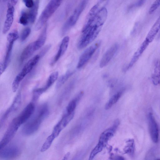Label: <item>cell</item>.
Wrapping results in <instances>:
<instances>
[{"label": "cell", "mask_w": 160, "mask_h": 160, "mask_svg": "<svg viewBox=\"0 0 160 160\" xmlns=\"http://www.w3.org/2000/svg\"><path fill=\"white\" fill-rule=\"evenodd\" d=\"M106 5L104 1H99L89 12L78 45L80 49L85 47L98 36L108 16Z\"/></svg>", "instance_id": "obj_1"}, {"label": "cell", "mask_w": 160, "mask_h": 160, "mask_svg": "<svg viewBox=\"0 0 160 160\" xmlns=\"http://www.w3.org/2000/svg\"><path fill=\"white\" fill-rule=\"evenodd\" d=\"M49 113L47 105L42 106L39 109L36 116L24 126L22 132L27 136L35 133L39 129L42 121L47 116Z\"/></svg>", "instance_id": "obj_2"}, {"label": "cell", "mask_w": 160, "mask_h": 160, "mask_svg": "<svg viewBox=\"0 0 160 160\" xmlns=\"http://www.w3.org/2000/svg\"><path fill=\"white\" fill-rule=\"evenodd\" d=\"M62 2V1L60 0H52L49 2L41 14L36 24L35 28L36 31H39L41 29L58 8Z\"/></svg>", "instance_id": "obj_3"}, {"label": "cell", "mask_w": 160, "mask_h": 160, "mask_svg": "<svg viewBox=\"0 0 160 160\" xmlns=\"http://www.w3.org/2000/svg\"><path fill=\"white\" fill-rule=\"evenodd\" d=\"M40 58L39 55H37L27 63L13 81L12 85V88L13 90H17L18 89L21 82L37 64Z\"/></svg>", "instance_id": "obj_4"}, {"label": "cell", "mask_w": 160, "mask_h": 160, "mask_svg": "<svg viewBox=\"0 0 160 160\" xmlns=\"http://www.w3.org/2000/svg\"><path fill=\"white\" fill-rule=\"evenodd\" d=\"M20 125L16 118L10 124L0 143V149L9 144L17 132Z\"/></svg>", "instance_id": "obj_5"}, {"label": "cell", "mask_w": 160, "mask_h": 160, "mask_svg": "<svg viewBox=\"0 0 160 160\" xmlns=\"http://www.w3.org/2000/svg\"><path fill=\"white\" fill-rule=\"evenodd\" d=\"M88 2L87 1H83L80 2L73 14L64 24V27L65 29L69 30L76 24L80 15L86 7Z\"/></svg>", "instance_id": "obj_6"}, {"label": "cell", "mask_w": 160, "mask_h": 160, "mask_svg": "<svg viewBox=\"0 0 160 160\" xmlns=\"http://www.w3.org/2000/svg\"><path fill=\"white\" fill-rule=\"evenodd\" d=\"M0 157L4 160H11L18 157L21 153L20 148L14 144H8L0 149Z\"/></svg>", "instance_id": "obj_7"}, {"label": "cell", "mask_w": 160, "mask_h": 160, "mask_svg": "<svg viewBox=\"0 0 160 160\" xmlns=\"http://www.w3.org/2000/svg\"><path fill=\"white\" fill-rule=\"evenodd\" d=\"M101 44V41H98L85 50L79 59L77 66L78 69L82 67L89 61Z\"/></svg>", "instance_id": "obj_8"}, {"label": "cell", "mask_w": 160, "mask_h": 160, "mask_svg": "<svg viewBox=\"0 0 160 160\" xmlns=\"http://www.w3.org/2000/svg\"><path fill=\"white\" fill-rule=\"evenodd\" d=\"M74 115L75 112L70 114L66 113L56 125L51 133L56 138L58 136L62 131L73 119Z\"/></svg>", "instance_id": "obj_9"}, {"label": "cell", "mask_w": 160, "mask_h": 160, "mask_svg": "<svg viewBox=\"0 0 160 160\" xmlns=\"http://www.w3.org/2000/svg\"><path fill=\"white\" fill-rule=\"evenodd\" d=\"M35 108L34 103L31 102L26 106L20 114L16 118L21 126L26 122L32 116L35 111Z\"/></svg>", "instance_id": "obj_10"}, {"label": "cell", "mask_w": 160, "mask_h": 160, "mask_svg": "<svg viewBox=\"0 0 160 160\" xmlns=\"http://www.w3.org/2000/svg\"><path fill=\"white\" fill-rule=\"evenodd\" d=\"M22 102L21 93H19L16 96L11 106L7 110L1 120V126L4 123L10 115L16 111L20 107Z\"/></svg>", "instance_id": "obj_11"}, {"label": "cell", "mask_w": 160, "mask_h": 160, "mask_svg": "<svg viewBox=\"0 0 160 160\" xmlns=\"http://www.w3.org/2000/svg\"><path fill=\"white\" fill-rule=\"evenodd\" d=\"M119 124V120L116 119L111 127L105 130L101 134L99 142L105 146L109 140L114 135Z\"/></svg>", "instance_id": "obj_12"}, {"label": "cell", "mask_w": 160, "mask_h": 160, "mask_svg": "<svg viewBox=\"0 0 160 160\" xmlns=\"http://www.w3.org/2000/svg\"><path fill=\"white\" fill-rule=\"evenodd\" d=\"M148 120L149 129L151 138L153 142L157 143L158 139V128L155 119L151 113L149 114Z\"/></svg>", "instance_id": "obj_13"}, {"label": "cell", "mask_w": 160, "mask_h": 160, "mask_svg": "<svg viewBox=\"0 0 160 160\" xmlns=\"http://www.w3.org/2000/svg\"><path fill=\"white\" fill-rule=\"evenodd\" d=\"M119 48V45L116 43L113 45L104 54L101 60L99 66L101 68L105 67L116 54Z\"/></svg>", "instance_id": "obj_14"}, {"label": "cell", "mask_w": 160, "mask_h": 160, "mask_svg": "<svg viewBox=\"0 0 160 160\" xmlns=\"http://www.w3.org/2000/svg\"><path fill=\"white\" fill-rule=\"evenodd\" d=\"M15 8L14 6L11 3L8 4L6 19V20L3 30L4 34H6L11 29L13 24L14 19Z\"/></svg>", "instance_id": "obj_15"}, {"label": "cell", "mask_w": 160, "mask_h": 160, "mask_svg": "<svg viewBox=\"0 0 160 160\" xmlns=\"http://www.w3.org/2000/svg\"><path fill=\"white\" fill-rule=\"evenodd\" d=\"M70 39V37L68 36H66L63 38L59 50L52 63V65L55 64L64 54L68 48Z\"/></svg>", "instance_id": "obj_16"}, {"label": "cell", "mask_w": 160, "mask_h": 160, "mask_svg": "<svg viewBox=\"0 0 160 160\" xmlns=\"http://www.w3.org/2000/svg\"><path fill=\"white\" fill-rule=\"evenodd\" d=\"M37 51L35 41L28 45L23 50L21 56L20 61L23 62L27 60Z\"/></svg>", "instance_id": "obj_17"}, {"label": "cell", "mask_w": 160, "mask_h": 160, "mask_svg": "<svg viewBox=\"0 0 160 160\" xmlns=\"http://www.w3.org/2000/svg\"><path fill=\"white\" fill-rule=\"evenodd\" d=\"M59 75V73L57 71L52 73L49 76L44 87L38 88V91L41 95L49 89L57 80Z\"/></svg>", "instance_id": "obj_18"}, {"label": "cell", "mask_w": 160, "mask_h": 160, "mask_svg": "<svg viewBox=\"0 0 160 160\" xmlns=\"http://www.w3.org/2000/svg\"><path fill=\"white\" fill-rule=\"evenodd\" d=\"M160 29V16L149 31L145 39L150 43L152 42Z\"/></svg>", "instance_id": "obj_19"}, {"label": "cell", "mask_w": 160, "mask_h": 160, "mask_svg": "<svg viewBox=\"0 0 160 160\" xmlns=\"http://www.w3.org/2000/svg\"><path fill=\"white\" fill-rule=\"evenodd\" d=\"M35 5L34 7L28 11V13L29 18L30 24H32L34 23L36 19L39 6L40 1H34Z\"/></svg>", "instance_id": "obj_20"}, {"label": "cell", "mask_w": 160, "mask_h": 160, "mask_svg": "<svg viewBox=\"0 0 160 160\" xmlns=\"http://www.w3.org/2000/svg\"><path fill=\"white\" fill-rule=\"evenodd\" d=\"M7 45L6 56L3 63V65L4 71L7 68L11 60V57L14 42H9Z\"/></svg>", "instance_id": "obj_21"}, {"label": "cell", "mask_w": 160, "mask_h": 160, "mask_svg": "<svg viewBox=\"0 0 160 160\" xmlns=\"http://www.w3.org/2000/svg\"><path fill=\"white\" fill-rule=\"evenodd\" d=\"M152 80L154 85L160 83V61H158L156 63L154 73L152 75Z\"/></svg>", "instance_id": "obj_22"}, {"label": "cell", "mask_w": 160, "mask_h": 160, "mask_svg": "<svg viewBox=\"0 0 160 160\" xmlns=\"http://www.w3.org/2000/svg\"><path fill=\"white\" fill-rule=\"evenodd\" d=\"M47 27L46 26L41 32L38 39L35 41L37 50L44 45L47 37Z\"/></svg>", "instance_id": "obj_23"}, {"label": "cell", "mask_w": 160, "mask_h": 160, "mask_svg": "<svg viewBox=\"0 0 160 160\" xmlns=\"http://www.w3.org/2000/svg\"><path fill=\"white\" fill-rule=\"evenodd\" d=\"M124 90H122L114 95L106 104L105 106L106 110H108L118 101L122 96Z\"/></svg>", "instance_id": "obj_24"}, {"label": "cell", "mask_w": 160, "mask_h": 160, "mask_svg": "<svg viewBox=\"0 0 160 160\" xmlns=\"http://www.w3.org/2000/svg\"><path fill=\"white\" fill-rule=\"evenodd\" d=\"M55 139L52 135H49L41 147V152H44L50 148Z\"/></svg>", "instance_id": "obj_25"}, {"label": "cell", "mask_w": 160, "mask_h": 160, "mask_svg": "<svg viewBox=\"0 0 160 160\" xmlns=\"http://www.w3.org/2000/svg\"><path fill=\"white\" fill-rule=\"evenodd\" d=\"M19 23L24 26H27L30 24L28 11L26 10L22 11L19 19Z\"/></svg>", "instance_id": "obj_26"}, {"label": "cell", "mask_w": 160, "mask_h": 160, "mask_svg": "<svg viewBox=\"0 0 160 160\" xmlns=\"http://www.w3.org/2000/svg\"><path fill=\"white\" fill-rule=\"evenodd\" d=\"M73 72H68L65 75L61 76L57 83V88H58L63 85L73 75Z\"/></svg>", "instance_id": "obj_27"}, {"label": "cell", "mask_w": 160, "mask_h": 160, "mask_svg": "<svg viewBox=\"0 0 160 160\" xmlns=\"http://www.w3.org/2000/svg\"><path fill=\"white\" fill-rule=\"evenodd\" d=\"M104 146L103 144L99 142L91 152L89 160H92L98 153L102 151Z\"/></svg>", "instance_id": "obj_28"}, {"label": "cell", "mask_w": 160, "mask_h": 160, "mask_svg": "<svg viewBox=\"0 0 160 160\" xmlns=\"http://www.w3.org/2000/svg\"><path fill=\"white\" fill-rule=\"evenodd\" d=\"M127 145L125 148V152L130 155H133L134 153L135 144L133 139H130L127 142Z\"/></svg>", "instance_id": "obj_29"}, {"label": "cell", "mask_w": 160, "mask_h": 160, "mask_svg": "<svg viewBox=\"0 0 160 160\" xmlns=\"http://www.w3.org/2000/svg\"><path fill=\"white\" fill-rule=\"evenodd\" d=\"M78 102L75 98L69 103L66 108V113L70 114L74 112Z\"/></svg>", "instance_id": "obj_30"}, {"label": "cell", "mask_w": 160, "mask_h": 160, "mask_svg": "<svg viewBox=\"0 0 160 160\" xmlns=\"http://www.w3.org/2000/svg\"><path fill=\"white\" fill-rule=\"evenodd\" d=\"M140 56L141 55L136 51L134 53L129 64L125 68L124 71H126L132 68L138 60Z\"/></svg>", "instance_id": "obj_31"}, {"label": "cell", "mask_w": 160, "mask_h": 160, "mask_svg": "<svg viewBox=\"0 0 160 160\" xmlns=\"http://www.w3.org/2000/svg\"><path fill=\"white\" fill-rule=\"evenodd\" d=\"M18 32L15 30L10 33L7 37V40L8 42H15L19 38Z\"/></svg>", "instance_id": "obj_32"}, {"label": "cell", "mask_w": 160, "mask_h": 160, "mask_svg": "<svg viewBox=\"0 0 160 160\" xmlns=\"http://www.w3.org/2000/svg\"><path fill=\"white\" fill-rule=\"evenodd\" d=\"M31 32V29L29 27H27L24 29L22 31L21 35V41L22 42L25 41L30 35Z\"/></svg>", "instance_id": "obj_33"}, {"label": "cell", "mask_w": 160, "mask_h": 160, "mask_svg": "<svg viewBox=\"0 0 160 160\" xmlns=\"http://www.w3.org/2000/svg\"><path fill=\"white\" fill-rule=\"evenodd\" d=\"M149 43L147 40L145 39L137 51L141 56L148 46Z\"/></svg>", "instance_id": "obj_34"}, {"label": "cell", "mask_w": 160, "mask_h": 160, "mask_svg": "<svg viewBox=\"0 0 160 160\" xmlns=\"http://www.w3.org/2000/svg\"><path fill=\"white\" fill-rule=\"evenodd\" d=\"M160 6V0L159 1H156L152 4L149 10V14H152L157 8Z\"/></svg>", "instance_id": "obj_35"}, {"label": "cell", "mask_w": 160, "mask_h": 160, "mask_svg": "<svg viewBox=\"0 0 160 160\" xmlns=\"http://www.w3.org/2000/svg\"><path fill=\"white\" fill-rule=\"evenodd\" d=\"M23 2L25 3L26 7L29 8H32L35 5L34 1L32 0H24Z\"/></svg>", "instance_id": "obj_36"}, {"label": "cell", "mask_w": 160, "mask_h": 160, "mask_svg": "<svg viewBox=\"0 0 160 160\" xmlns=\"http://www.w3.org/2000/svg\"><path fill=\"white\" fill-rule=\"evenodd\" d=\"M51 47V45H48L43 49L41 51L40 54V56L41 57H42L44 56L45 54L49 50Z\"/></svg>", "instance_id": "obj_37"}, {"label": "cell", "mask_w": 160, "mask_h": 160, "mask_svg": "<svg viewBox=\"0 0 160 160\" xmlns=\"http://www.w3.org/2000/svg\"><path fill=\"white\" fill-rule=\"evenodd\" d=\"M145 1L141 0V1H139L135 3L133 6L134 7H139L142 6L145 3Z\"/></svg>", "instance_id": "obj_38"}, {"label": "cell", "mask_w": 160, "mask_h": 160, "mask_svg": "<svg viewBox=\"0 0 160 160\" xmlns=\"http://www.w3.org/2000/svg\"><path fill=\"white\" fill-rule=\"evenodd\" d=\"M70 155V152L67 153L61 160H68Z\"/></svg>", "instance_id": "obj_39"}, {"label": "cell", "mask_w": 160, "mask_h": 160, "mask_svg": "<svg viewBox=\"0 0 160 160\" xmlns=\"http://www.w3.org/2000/svg\"><path fill=\"white\" fill-rule=\"evenodd\" d=\"M18 2V1H10L11 2V4L13 6L14 5H15L17 4Z\"/></svg>", "instance_id": "obj_40"}, {"label": "cell", "mask_w": 160, "mask_h": 160, "mask_svg": "<svg viewBox=\"0 0 160 160\" xmlns=\"http://www.w3.org/2000/svg\"><path fill=\"white\" fill-rule=\"evenodd\" d=\"M160 38V33H159V35L158 36V38Z\"/></svg>", "instance_id": "obj_41"}, {"label": "cell", "mask_w": 160, "mask_h": 160, "mask_svg": "<svg viewBox=\"0 0 160 160\" xmlns=\"http://www.w3.org/2000/svg\"><path fill=\"white\" fill-rule=\"evenodd\" d=\"M156 160H160V158L157 159H156Z\"/></svg>", "instance_id": "obj_42"}]
</instances>
